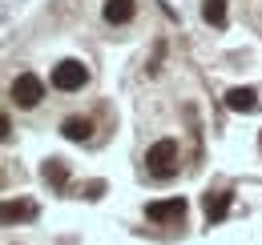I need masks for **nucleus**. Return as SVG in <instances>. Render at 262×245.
<instances>
[{"instance_id": "1", "label": "nucleus", "mask_w": 262, "mask_h": 245, "mask_svg": "<svg viewBox=\"0 0 262 245\" xmlns=\"http://www.w3.org/2000/svg\"><path fill=\"white\" fill-rule=\"evenodd\" d=\"M145 165H149V173H154V177H173V173H178V141L162 137L158 145H149Z\"/></svg>"}, {"instance_id": "2", "label": "nucleus", "mask_w": 262, "mask_h": 245, "mask_svg": "<svg viewBox=\"0 0 262 245\" xmlns=\"http://www.w3.org/2000/svg\"><path fill=\"white\" fill-rule=\"evenodd\" d=\"M8 96H12V105H20V109H36V105H40V96H45V81L33 77V72H20V77L12 81Z\"/></svg>"}, {"instance_id": "3", "label": "nucleus", "mask_w": 262, "mask_h": 245, "mask_svg": "<svg viewBox=\"0 0 262 245\" xmlns=\"http://www.w3.org/2000/svg\"><path fill=\"white\" fill-rule=\"evenodd\" d=\"M85 81H89V68H85L81 61H61V64H53V89L77 92V89H85Z\"/></svg>"}, {"instance_id": "4", "label": "nucleus", "mask_w": 262, "mask_h": 245, "mask_svg": "<svg viewBox=\"0 0 262 245\" xmlns=\"http://www.w3.org/2000/svg\"><path fill=\"white\" fill-rule=\"evenodd\" d=\"M186 209H190L186 197H165V201H149V205H145V217L158 221V225H165V221H182Z\"/></svg>"}, {"instance_id": "5", "label": "nucleus", "mask_w": 262, "mask_h": 245, "mask_svg": "<svg viewBox=\"0 0 262 245\" xmlns=\"http://www.w3.org/2000/svg\"><path fill=\"white\" fill-rule=\"evenodd\" d=\"M230 201H234V193H230V189H218V193L210 189V193L202 197V209H206V217H210V221H222V217H226V209H230Z\"/></svg>"}, {"instance_id": "6", "label": "nucleus", "mask_w": 262, "mask_h": 245, "mask_svg": "<svg viewBox=\"0 0 262 245\" xmlns=\"http://www.w3.org/2000/svg\"><path fill=\"white\" fill-rule=\"evenodd\" d=\"M258 105H262V101H258V92H254V89H242V85H238V89L226 92V109H234V113H254Z\"/></svg>"}, {"instance_id": "7", "label": "nucleus", "mask_w": 262, "mask_h": 245, "mask_svg": "<svg viewBox=\"0 0 262 245\" xmlns=\"http://www.w3.org/2000/svg\"><path fill=\"white\" fill-rule=\"evenodd\" d=\"M105 20L109 24H129L133 20V12H137V0H105Z\"/></svg>"}, {"instance_id": "8", "label": "nucleus", "mask_w": 262, "mask_h": 245, "mask_svg": "<svg viewBox=\"0 0 262 245\" xmlns=\"http://www.w3.org/2000/svg\"><path fill=\"white\" fill-rule=\"evenodd\" d=\"M61 133H65L69 141H89V137H93V121H89V117H65Z\"/></svg>"}, {"instance_id": "9", "label": "nucleus", "mask_w": 262, "mask_h": 245, "mask_svg": "<svg viewBox=\"0 0 262 245\" xmlns=\"http://www.w3.org/2000/svg\"><path fill=\"white\" fill-rule=\"evenodd\" d=\"M202 20L214 24V29H222L226 24V0H202Z\"/></svg>"}, {"instance_id": "10", "label": "nucleus", "mask_w": 262, "mask_h": 245, "mask_svg": "<svg viewBox=\"0 0 262 245\" xmlns=\"http://www.w3.org/2000/svg\"><path fill=\"white\" fill-rule=\"evenodd\" d=\"M20 217H33V205H29V201H4V225H16Z\"/></svg>"}, {"instance_id": "11", "label": "nucleus", "mask_w": 262, "mask_h": 245, "mask_svg": "<svg viewBox=\"0 0 262 245\" xmlns=\"http://www.w3.org/2000/svg\"><path fill=\"white\" fill-rule=\"evenodd\" d=\"M40 177H45V181L49 185H65V161H57V157H53V161H45V169H40Z\"/></svg>"}, {"instance_id": "12", "label": "nucleus", "mask_w": 262, "mask_h": 245, "mask_svg": "<svg viewBox=\"0 0 262 245\" xmlns=\"http://www.w3.org/2000/svg\"><path fill=\"white\" fill-rule=\"evenodd\" d=\"M258 149H262V133H258Z\"/></svg>"}]
</instances>
